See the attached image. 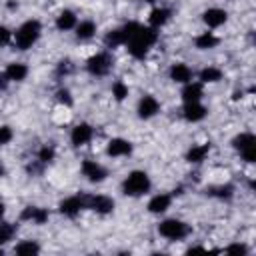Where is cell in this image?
Instances as JSON below:
<instances>
[{
    "label": "cell",
    "instance_id": "39",
    "mask_svg": "<svg viewBox=\"0 0 256 256\" xmlns=\"http://www.w3.org/2000/svg\"><path fill=\"white\" fill-rule=\"evenodd\" d=\"M2 174H4V168H2V164H0V176H2Z\"/></svg>",
    "mask_w": 256,
    "mask_h": 256
},
{
    "label": "cell",
    "instance_id": "1",
    "mask_svg": "<svg viewBox=\"0 0 256 256\" xmlns=\"http://www.w3.org/2000/svg\"><path fill=\"white\" fill-rule=\"evenodd\" d=\"M38 36H40V22L38 20H28V22H24L18 30H16V48H20V50H26V48H30L36 40H38Z\"/></svg>",
    "mask_w": 256,
    "mask_h": 256
},
{
    "label": "cell",
    "instance_id": "17",
    "mask_svg": "<svg viewBox=\"0 0 256 256\" xmlns=\"http://www.w3.org/2000/svg\"><path fill=\"white\" fill-rule=\"evenodd\" d=\"M202 96V86L200 84H186V88L182 90V98L184 102H198Z\"/></svg>",
    "mask_w": 256,
    "mask_h": 256
},
{
    "label": "cell",
    "instance_id": "32",
    "mask_svg": "<svg viewBox=\"0 0 256 256\" xmlns=\"http://www.w3.org/2000/svg\"><path fill=\"white\" fill-rule=\"evenodd\" d=\"M12 140V130L8 126H0V144H8Z\"/></svg>",
    "mask_w": 256,
    "mask_h": 256
},
{
    "label": "cell",
    "instance_id": "4",
    "mask_svg": "<svg viewBox=\"0 0 256 256\" xmlns=\"http://www.w3.org/2000/svg\"><path fill=\"white\" fill-rule=\"evenodd\" d=\"M86 66H88V70H90L92 74H96V76H104V74H108L110 68H112V58H110V54L100 52V54L92 56V58L88 60Z\"/></svg>",
    "mask_w": 256,
    "mask_h": 256
},
{
    "label": "cell",
    "instance_id": "14",
    "mask_svg": "<svg viewBox=\"0 0 256 256\" xmlns=\"http://www.w3.org/2000/svg\"><path fill=\"white\" fill-rule=\"evenodd\" d=\"M170 78H172L174 82H190L192 72H190V68H188L186 64H174V66L170 68Z\"/></svg>",
    "mask_w": 256,
    "mask_h": 256
},
{
    "label": "cell",
    "instance_id": "3",
    "mask_svg": "<svg viewBox=\"0 0 256 256\" xmlns=\"http://www.w3.org/2000/svg\"><path fill=\"white\" fill-rule=\"evenodd\" d=\"M158 232L164 236V238H170V240H180L188 234V226L180 220H164L160 226H158Z\"/></svg>",
    "mask_w": 256,
    "mask_h": 256
},
{
    "label": "cell",
    "instance_id": "19",
    "mask_svg": "<svg viewBox=\"0 0 256 256\" xmlns=\"http://www.w3.org/2000/svg\"><path fill=\"white\" fill-rule=\"evenodd\" d=\"M208 152H210V146L208 144H200V146L190 148L188 154H186V158H188V162H202Z\"/></svg>",
    "mask_w": 256,
    "mask_h": 256
},
{
    "label": "cell",
    "instance_id": "12",
    "mask_svg": "<svg viewBox=\"0 0 256 256\" xmlns=\"http://www.w3.org/2000/svg\"><path fill=\"white\" fill-rule=\"evenodd\" d=\"M204 22H206L208 26L216 28V26H220V24L226 22V12L220 10V8H210V10L204 12Z\"/></svg>",
    "mask_w": 256,
    "mask_h": 256
},
{
    "label": "cell",
    "instance_id": "13",
    "mask_svg": "<svg viewBox=\"0 0 256 256\" xmlns=\"http://www.w3.org/2000/svg\"><path fill=\"white\" fill-rule=\"evenodd\" d=\"M170 196L168 194H158V196H154L150 202H148V210L152 212V214H160V212H164L168 206H170Z\"/></svg>",
    "mask_w": 256,
    "mask_h": 256
},
{
    "label": "cell",
    "instance_id": "28",
    "mask_svg": "<svg viewBox=\"0 0 256 256\" xmlns=\"http://www.w3.org/2000/svg\"><path fill=\"white\" fill-rule=\"evenodd\" d=\"M54 158V148L52 146H44L40 152H38V160L40 162H50Z\"/></svg>",
    "mask_w": 256,
    "mask_h": 256
},
{
    "label": "cell",
    "instance_id": "6",
    "mask_svg": "<svg viewBox=\"0 0 256 256\" xmlns=\"http://www.w3.org/2000/svg\"><path fill=\"white\" fill-rule=\"evenodd\" d=\"M82 174H84L90 182H102V180L106 178V170H104L100 164L92 162V160L82 162Z\"/></svg>",
    "mask_w": 256,
    "mask_h": 256
},
{
    "label": "cell",
    "instance_id": "33",
    "mask_svg": "<svg viewBox=\"0 0 256 256\" xmlns=\"http://www.w3.org/2000/svg\"><path fill=\"white\" fill-rule=\"evenodd\" d=\"M10 38H12L10 30H8V28H4V26H0V46L10 44Z\"/></svg>",
    "mask_w": 256,
    "mask_h": 256
},
{
    "label": "cell",
    "instance_id": "7",
    "mask_svg": "<svg viewBox=\"0 0 256 256\" xmlns=\"http://www.w3.org/2000/svg\"><path fill=\"white\" fill-rule=\"evenodd\" d=\"M82 208H84V198H80V196H70L60 202V212L70 218H74Z\"/></svg>",
    "mask_w": 256,
    "mask_h": 256
},
{
    "label": "cell",
    "instance_id": "40",
    "mask_svg": "<svg viewBox=\"0 0 256 256\" xmlns=\"http://www.w3.org/2000/svg\"><path fill=\"white\" fill-rule=\"evenodd\" d=\"M146 2H156V0H146Z\"/></svg>",
    "mask_w": 256,
    "mask_h": 256
},
{
    "label": "cell",
    "instance_id": "24",
    "mask_svg": "<svg viewBox=\"0 0 256 256\" xmlns=\"http://www.w3.org/2000/svg\"><path fill=\"white\" fill-rule=\"evenodd\" d=\"M232 144H234V148H236V150H244V148H248V146H254V144H256V138H254L252 134L244 132V134L236 136V138L232 140Z\"/></svg>",
    "mask_w": 256,
    "mask_h": 256
},
{
    "label": "cell",
    "instance_id": "27",
    "mask_svg": "<svg viewBox=\"0 0 256 256\" xmlns=\"http://www.w3.org/2000/svg\"><path fill=\"white\" fill-rule=\"evenodd\" d=\"M14 236V226L12 224H0V244H6Z\"/></svg>",
    "mask_w": 256,
    "mask_h": 256
},
{
    "label": "cell",
    "instance_id": "36",
    "mask_svg": "<svg viewBox=\"0 0 256 256\" xmlns=\"http://www.w3.org/2000/svg\"><path fill=\"white\" fill-rule=\"evenodd\" d=\"M70 70H72L70 60H62V62H60V66H58V74H66V72H70Z\"/></svg>",
    "mask_w": 256,
    "mask_h": 256
},
{
    "label": "cell",
    "instance_id": "20",
    "mask_svg": "<svg viewBox=\"0 0 256 256\" xmlns=\"http://www.w3.org/2000/svg\"><path fill=\"white\" fill-rule=\"evenodd\" d=\"M74 24H76V16H74V12H70V10H64V12L58 16V20H56L58 30H68V28H72Z\"/></svg>",
    "mask_w": 256,
    "mask_h": 256
},
{
    "label": "cell",
    "instance_id": "5",
    "mask_svg": "<svg viewBox=\"0 0 256 256\" xmlns=\"http://www.w3.org/2000/svg\"><path fill=\"white\" fill-rule=\"evenodd\" d=\"M84 206L92 208L98 214H108L114 210V200L108 196H90V198H84Z\"/></svg>",
    "mask_w": 256,
    "mask_h": 256
},
{
    "label": "cell",
    "instance_id": "34",
    "mask_svg": "<svg viewBox=\"0 0 256 256\" xmlns=\"http://www.w3.org/2000/svg\"><path fill=\"white\" fill-rule=\"evenodd\" d=\"M58 100L64 102V104H72V98H70L68 90H58Z\"/></svg>",
    "mask_w": 256,
    "mask_h": 256
},
{
    "label": "cell",
    "instance_id": "9",
    "mask_svg": "<svg viewBox=\"0 0 256 256\" xmlns=\"http://www.w3.org/2000/svg\"><path fill=\"white\" fill-rule=\"evenodd\" d=\"M108 156H124V154H130L132 152V146L128 140H122V138H114L108 142V148H106Z\"/></svg>",
    "mask_w": 256,
    "mask_h": 256
},
{
    "label": "cell",
    "instance_id": "15",
    "mask_svg": "<svg viewBox=\"0 0 256 256\" xmlns=\"http://www.w3.org/2000/svg\"><path fill=\"white\" fill-rule=\"evenodd\" d=\"M6 76H8V80H24L26 78V74H28V68L24 66V64H18V62H14V64H8V68H6V72H4Z\"/></svg>",
    "mask_w": 256,
    "mask_h": 256
},
{
    "label": "cell",
    "instance_id": "8",
    "mask_svg": "<svg viewBox=\"0 0 256 256\" xmlns=\"http://www.w3.org/2000/svg\"><path fill=\"white\" fill-rule=\"evenodd\" d=\"M160 104L154 96H144L140 102H138V116L140 118H152L156 112H158Z\"/></svg>",
    "mask_w": 256,
    "mask_h": 256
},
{
    "label": "cell",
    "instance_id": "11",
    "mask_svg": "<svg viewBox=\"0 0 256 256\" xmlns=\"http://www.w3.org/2000/svg\"><path fill=\"white\" fill-rule=\"evenodd\" d=\"M72 144L74 146H82V144H86V142H90V138H92V128L88 126V124H78L74 130H72Z\"/></svg>",
    "mask_w": 256,
    "mask_h": 256
},
{
    "label": "cell",
    "instance_id": "30",
    "mask_svg": "<svg viewBox=\"0 0 256 256\" xmlns=\"http://www.w3.org/2000/svg\"><path fill=\"white\" fill-rule=\"evenodd\" d=\"M232 186H220V188H214L212 190V194H216V196H220V198H230L232 196Z\"/></svg>",
    "mask_w": 256,
    "mask_h": 256
},
{
    "label": "cell",
    "instance_id": "31",
    "mask_svg": "<svg viewBox=\"0 0 256 256\" xmlns=\"http://www.w3.org/2000/svg\"><path fill=\"white\" fill-rule=\"evenodd\" d=\"M48 220V212L44 210V208H36V212H34V218H32V222H36V224H44Z\"/></svg>",
    "mask_w": 256,
    "mask_h": 256
},
{
    "label": "cell",
    "instance_id": "18",
    "mask_svg": "<svg viewBox=\"0 0 256 256\" xmlns=\"http://www.w3.org/2000/svg\"><path fill=\"white\" fill-rule=\"evenodd\" d=\"M168 18H170V10H166V8H154V10L150 12V24H152L154 28L166 24Z\"/></svg>",
    "mask_w": 256,
    "mask_h": 256
},
{
    "label": "cell",
    "instance_id": "35",
    "mask_svg": "<svg viewBox=\"0 0 256 256\" xmlns=\"http://www.w3.org/2000/svg\"><path fill=\"white\" fill-rule=\"evenodd\" d=\"M226 252H238V254H246L248 250H246V246H242V244H232V246H228V248H226Z\"/></svg>",
    "mask_w": 256,
    "mask_h": 256
},
{
    "label": "cell",
    "instance_id": "38",
    "mask_svg": "<svg viewBox=\"0 0 256 256\" xmlns=\"http://www.w3.org/2000/svg\"><path fill=\"white\" fill-rule=\"evenodd\" d=\"M2 216H4V204L0 202V218H2Z\"/></svg>",
    "mask_w": 256,
    "mask_h": 256
},
{
    "label": "cell",
    "instance_id": "21",
    "mask_svg": "<svg viewBox=\"0 0 256 256\" xmlns=\"http://www.w3.org/2000/svg\"><path fill=\"white\" fill-rule=\"evenodd\" d=\"M14 252L20 254V256H32V254H38V252H40V246H38L36 242L28 240V242H20V244L14 248Z\"/></svg>",
    "mask_w": 256,
    "mask_h": 256
},
{
    "label": "cell",
    "instance_id": "26",
    "mask_svg": "<svg viewBox=\"0 0 256 256\" xmlns=\"http://www.w3.org/2000/svg\"><path fill=\"white\" fill-rule=\"evenodd\" d=\"M112 96H114L116 100H124V98L128 96V86H126L124 82H116V84L112 86Z\"/></svg>",
    "mask_w": 256,
    "mask_h": 256
},
{
    "label": "cell",
    "instance_id": "25",
    "mask_svg": "<svg viewBox=\"0 0 256 256\" xmlns=\"http://www.w3.org/2000/svg\"><path fill=\"white\" fill-rule=\"evenodd\" d=\"M222 78V72L218 68H204L200 72V80L202 82H218Z\"/></svg>",
    "mask_w": 256,
    "mask_h": 256
},
{
    "label": "cell",
    "instance_id": "22",
    "mask_svg": "<svg viewBox=\"0 0 256 256\" xmlns=\"http://www.w3.org/2000/svg\"><path fill=\"white\" fill-rule=\"evenodd\" d=\"M94 32H96V26H94V22H90V20H84V22H80V24L76 26V36L82 38V40L94 36Z\"/></svg>",
    "mask_w": 256,
    "mask_h": 256
},
{
    "label": "cell",
    "instance_id": "37",
    "mask_svg": "<svg viewBox=\"0 0 256 256\" xmlns=\"http://www.w3.org/2000/svg\"><path fill=\"white\" fill-rule=\"evenodd\" d=\"M6 84H8V76H6L4 72H0V90H4Z\"/></svg>",
    "mask_w": 256,
    "mask_h": 256
},
{
    "label": "cell",
    "instance_id": "16",
    "mask_svg": "<svg viewBox=\"0 0 256 256\" xmlns=\"http://www.w3.org/2000/svg\"><path fill=\"white\" fill-rule=\"evenodd\" d=\"M104 42H106L108 48H116V46H120V44H126V34H124L122 28H118V30H110V32L106 34Z\"/></svg>",
    "mask_w": 256,
    "mask_h": 256
},
{
    "label": "cell",
    "instance_id": "10",
    "mask_svg": "<svg viewBox=\"0 0 256 256\" xmlns=\"http://www.w3.org/2000/svg\"><path fill=\"white\" fill-rule=\"evenodd\" d=\"M206 116V108L200 102H186L184 106V118L190 122H198Z\"/></svg>",
    "mask_w": 256,
    "mask_h": 256
},
{
    "label": "cell",
    "instance_id": "29",
    "mask_svg": "<svg viewBox=\"0 0 256 256\" xmlns=\"http://www.w3.org/2000/svg\"><path fill=\"white\" fill-rule=\"evenodd\" d=\"M240 154H242V158H244L246 162H254V160H256V144H254V146H248V148H244V150H240Z\"/></svg>",
    "mask_w": 256,
    "mask_h": 256
},
{
    "label": "cell",
    "instance_id": "23",
    "mask_svg": "<svg viewBox=\"0 0 256 256\" xmlns=\"http://www.w3.org/2000/svg\"><path fill=\"white\" fill-rule=\"evenodd\" d=\"M194 42H196V46H198V48L206 50V48H214V46L218 44V38H216L212 32H204V34H200Z\"/></svg>",
    "mask_w": 256,
    "mask_h": 256
},
{
    "label": "cell",
    "instance_id": "2",
    "mask_svg": "<svg viewBox=\"0 0 256 256\" xmlns=\"http://www.w3.org/2000/svg\"><path fill=\"white\" fill-rule=\"evenodd\" d=\"M148 188H150V178L146 172H140V170L128 174V178L122 184V190L128 196H140V194L148 192Z\"/></svg>",
    "mask_w": 256,
    "mask_h": 256
}]
</instances>
